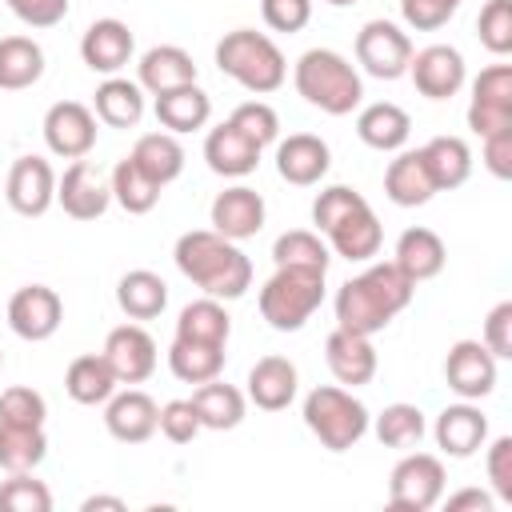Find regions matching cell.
<instances>
[{
    "label": "cell",
    "instance_id": "obj_1",
    "mask_svg": "<svg viewBox=\"0 0 512 512\" xmlns=\"http://www.w3.org/2000/svg\"><path fill=\"white\" fill-rule=\"evenodd\" d=\"M412 292L416 284L392 264H368L360 276L344 280L336 288V328H348V332H360V336H376L384 332L408 304H412Z\"/></svg>",
    "mask_w": 512,
    "mask_h": 512
},
{
    "label": "cell",
    "instance_id": "obj_2",
    "mask_svg": "<svg viewBox=\"0 0 512 512\" xmlns=\"http://www.w3.org/2000/svg\"><path fill=\"white\" fill-rule=\"evenodd\" d=\"M176 268L204 292L216 300H240L252 288V260L240 252L236 240L212 232V228H196L184 232L176 240Z\"/></svg>",
    "mask_w": 512,
    "mask_h": 512
},
{
    "label": "cell",
    "instance_id": "obj_3",
    "mask_svg": "<svg viewBox=\"0 0 512 512\" xmlns=\"http://www.w3.org/2000/svg\"><path fill=\"white\" fill-rule=\"evenodd\" d=\"M292 84L312 108H320L328 116H348L364 100L360 72L332 48H308L292 68Z\"/></svg>",
    "mask_w": 512,
    "mask_h": 512
},
{
    "label": "cell",
    "instance_id": "obj_4",
    "mask_svg": "<svg viewBox=\"0 0 512 512\" xmlns=\"http://www.w3.org/2000/svg\"><path fill=\"white\" fill-rule=\"evenodd\" d=\"M216 68L256 96H268L288 80V60L276 48V40L252 28L224 32V40L216 44Z\"/></svg>",
    "mask_w": 512,
    "mask_h": 512
},
{
    "label": "cell",
    "instance_id": "obj_5",
    "mask_svg": "<svg viewBox=\"0 0 512 512\" xmlns=\"http://www.w3.org/2000/svg\"><path fill=\"white\" fill-rule=\"evenodd\" d=\"M320 304H324V272L320 268L284 264L260 288V316L276 332H300Z\"/></svg>",
    "mask_w": 512,
    "mask_h": 512
},
{
    "label": "cell",
    "instance_id": "obj_6",
    "mask_svg": "<svg viewBox=\"0 0 512 512\" xmlns=\"http://www.w3.org/2000/svg\"><path fill=\"white\" fill-rule=\"evenodd\" d=\"M304 424L328 452H348L364 440L372 416L344 384H320L304 396Z\"/></svg>",
    "mask_w": 512,
    "mask_h": 512
},
{
    "label": "cell",
    "instance_id": "obj_7",
    "mask_svg": "<svg viewBox=\"0 0 512 512\" xmlns=\"http://www.w3.org/2000/svg\"><path fill=\"white\" fill-rule=\"evenodd\" d=\"M444 500V460L432 452H404L388 476V504L396 512H428Z\"/></svg>",
    "mask_w": 512,
    "mask_h": 512
},
{
    "label": "cell",
    "instance_id": "obj_8",
    "mask_svg": "<svg viewBox=\"0 0 512 512\" xmlns=\"http://www.w3.org/2000/svg\"><path fill=\"white\" fill-rule=\"evenodd\" d=\"M412 60V40L392 20H368L356 32V64L376 80H400Z\"/></svg>",
    "mask_w": 512,
    "mask_h": 512
},
{
    "label": "cell",
    "instance_id": "obj_9",
    "mask_svg": "<svg viewBox=\"0 0 512 512\" xmlns=\"http://www.w3.org/2000/svg\"><path fill=\"white\" fill-rule=\"evenodd\" d=\"M468 128L484 140L492 132L512 128V64H488L472 80V104H468Z\"/></svg>",
    "mask_w": 512,
    "mask_h": 512
},
{
    "label": "cell",
    "instance_id": "obj_10",
    "mask_svg": "<svg viewBox=\"0 0 512 512\" xmlns=\"http://www.w3.org/2000/svg\"><path fill=\"white\" fill-rule=\"evenodd\" d=\"M96 112L80 100H56L44 112V144L60 160H84L96 148Z\"/></svg>",
    "mask_w": 512,
    "mask_h": 512
},
{
    "label": "cell",
    "instance_id": "obj_11",
    "mask_svg": "<svg viewBox=\"0 0 512 512\" xmlns=\"http://www.w3.org/2000/svg\"><path fill=\"white\" fill-rule=\"evenodd\" d=\"M60 320H64V300H60L56 288H48V284H24V288H16L12 300H8V328H12L20 340L40 344V340L56 336Z\"/></svg>",
    "mask_w": 512,
    "mask_h": 512
},
{
    "label": "cell",
    "instance_id": "obj_12",
    "mask_svg": "<svg viewBox=\"0 0 512 512\" xmlns=\"http://www.w3.org/2000/svg\"><path fill=\"white\" fill-rule=\"evenodd\" d=\"M408 76H412V84H416L420 96H428V100H452L464 88L468 68H464L460 48H452V44H428V48L412 52Z\"/></svg>",
    "mask_w": 512,
    "mask_h": 512
},
{
    "label": "cell",
    "instance_id": "obj_13",
    "mask_svg": "<svg viewBox=\"0 0 512 512\" xmlns=\"http://www.w3.org/2000/svg\"><path fill=\"white\" fill-rule=\"evenodd\" d=\"M4 196L12 204L16 216H44L52 204H56V172L44 156H20L12 160L8 168V184H4Z\"/></svg>",
    "mask_w": 512,
    "mask_h": 512
},
{
    "label": "cell",
    "instance_id": "obj_14",
    "mask_svg": "<svg viewBox=\"0 0 512 512\" xmlns=\"http://www.w3.org/2000/svg\"><path fill=\"white\" fill-rule=\"evenodd\" d=\"M444 380L460 400H484L496 388V356L480 340H456L444 356Z\"/></svg>",
    "mask_w": 512,
    "mask_h": 512
},
{
    "label": "cell",
    "instance_id": "obj_15",
    "mask_svg": "<svg viewBox=\"0 0 512 512\" xmlns=\"http://www.w3.org/2000/svg\"><path fill=\"white\" fill-rule=\"evenodd\" d=\"M56 204L72 216V220H100L112 204V188L108 180L96 172V164L88 160H72L64 168V176L56 180Z\"/></svg>",
    "mask_w": 512,
    "mask_h": 512
},
{
    "label": "cell",
    "instance_id": "obj_16",
    "mask_svg": "<svg viewBox=\"0 0 512 512\" xmlns=\"http://www.w3.org/2000/svg\"><path fill=\"white\" fill-rule=\"evenodd\" d=\"M120 384H144L156 372V340L140 324H120L108 332L100 352Z\"/></svg>",
    "mask_w": 512,
    "mask_h": 512
},
{
    "label": "cell",
    "instance_id": "obj_17",
    "mask_svg": "<svg viewBox=\"0 0 512 512\" xmlns=\"http://www.w3.org/2000/svg\"><path fill=\"white\" fill-rule=\"evenodd\" d=\"M136 52V36L124 20L116 16H104V20H92L80 36V60L100 72V76H116Z\"/></svg>",
    "mask_w": 512,
    "mask_h": 512
},
{
    "label": "cell",
    "instance_id": "obj_18",
    "mask_svg": "<svg viewBox=\"0 0 512 512\" xmlns=\"http://www.w3.org/2000/svg\"><path fill=\"white\" fill-rule=\"evenodd\" d=\"M156 420H160V404L140 388H124L104 400V428L120 444H144L156 432Z\"/></svg>",
    "mask_w": 512,
    "mask_h": 512
},
{
    "label": "cell",
    "instance_id": "obj_19",
    "mask_svg": "<svg viewBox=\"0 0 512 512\" xmlns=\"http://www.w3.org/2000/svg\"><path fill=\"white\" fill-rule=\"evenodd\" d=\"M432 436H436V444H440L444 456H452V460H468V456L480 452L484 440H488V416H484L472 400L448 404V408L436 416Z\"/></svg>",
    "mask_w": 512,
    "mask_h": 512
},
{
    "label": "cell",
    "instance_id": "obj_20",
    "mask_svg": "<svg viewBox=\"0 0 512 512\" xmlns=\"http://www.w3.org/2000/svg\"><path fill=\"white\" fill-rule=\"evenodd\" d=\"M328 168H332V152L312 132H292L288 140L276 144V172H280V180H288L296 188L320 184Z\"/></svg>",
    "mask_w": 512,
    "mask_h": 512
},
{
    "label": "cell",
    "instance_id": "obj_21",
    "mask_svg": "<svg viewBox=\"0 0 512 512\" xmlns=\"http://www.w3.org/2000/svg\"><path fill=\"white\" fill-rule=\"evenodd\" d=\"M264 196L248 184H232L212 200V232L228 236V240H248L264 228Z\"/></svg>",
    "mask_w": 512,
    "mask_h": 512
},
{
    "label": "cell",
    "instance_id": "obj_22",
    "mask_svg": "<svg viewBox=\"0 0 512 512\" xmlns=\"http://www.w3.org/2000/svg\"><path fill=\"white\" fill-rule=\"evenodd\" d=\"M324 360H328V372L336 376V384H344V388H360V384H368L376 376L372 336H360V332H348V328L328 332Z\"/></svg>",
    "mask_w": 512,
    "mask_h": 512
},
{
    "label": "cell",
    "instance_id": "obj_23",
    "mask_svg": "<svg viewBox=\"0 0 512 512\" xmlns=\"http://www.w3.org/2000/svg\"><path fill=\"white\" fill-rule=\"evenodd\" d=\"M260 152H264V148L252 144L232 120L216 124V128L204 136V160H208V168H212L216 176H228V180H240V176L256 172Z\"/></svg>",
    "mask_w": 512,
    "mask_h": 512
},
{
    "label": "cell",
    "instance_id": "obj_24",
    "mask_svg": "<svg viewBox=\"0 0 512 512\" xmlns=\"http://www.w3.org/2000/svg\"><path fill=\"white\" fill-rule=\"evenodd\" d=\"M136 84L152 96H164L172 88H184V84H196V64L192 56L180 48V44H156L140 56L136 64Z\"/></svg>",
    "mask_w": 512,
    "mask_h": 512
},
{
    "label": "cell",
    "instance_id": "obj_25",
    "mask_svg": "<svg viewBox=\"0 0 512 512\" xmlns=\"http://www.w3.org/2000/svg\"><path fill=\"white\" fill-rule=\"evenodd\" d=\"M444 260H448V248H444V240L432 228H404L400 240H396V252H392V264L412 284H424V280L440 276Z\"/></svg>",
    "mask_w": 512,
    "mask_h": 512
},
{
    "label": "cell",
    "instance_id": "obj_26",
    "mask_svg": "<svg viewBox=\"0 0 512 512\" xmlns=\"http://www.w3.org/2000/svg\"><path fill=\"white\" fill-rule=\"evenodd\" d=\"M296 384H300V376L288 356H264L248 372V400L264 412H280L296 400Z\"/></svg>",
    "mask_w": 512,
    "mask_h": 512
},
{
    "label": "cell",
    "instance_id": "obj_27",
    "mask_svg": "<svg viewBox=\"0 0 512 512\" xmlns=\"http://www.w3.org/2000/svg\"><path fill=\"white\" fill-rule=\"evenodd\" d=\"M356 136L376 152H400L408 144V136H412V116L392 100H376V104L360 108Z\"/></svg>",
    "mask_w": 512,
    "mask_h": 512
},
{
    "label": "cell",
    "instance_id": "obj_28",
    "mask_svg": "<svg viewBox=\"0 0 512 512\" xmlns=\"http://www.w3.org/2000/svg\"><path fill=\"white\" fill-rule=\"evenodd\" d=\"M384 196L396 204V208H420L436 196V184H432V172L416 152H400L388 168H384Z\"/></svg>",
    "mask_w": 512,
    "mask_h": 512
},
{
    "label": "cell",
    "instance_id": "obj_29",
    "mask_svg": "<svg viewBox=\"0 0 512 512\" xmlns=\"http://www.w3.org/2000/svg\"><path fill=\"white\" fill-rule=\"evenodd\" d=\"M328 248L336 252V256H344V260H356V264H364V260H372L376 252H380V240H384V228H380V220H376V212L364 204V208H356V212H348L344 220H336L328 232Z\"/></svg>",
    "mask_w": 512,
    "mask_h": 512
},
{
    "label": "cell",
    "instance_id": "obj_30",
    "mask_svg": "<svg viewBox=\"0 0 512 512\" xmlns=\"http://www.w3.org/2000/svg\"><path fill=\"white\" fill-rule=\"evenodd\" d=\"M156 120L164 132L172 136H184V132H196L212 120V96L200 88V84H184V88H172L164 96H156Z\"/></svg>",
    "mask_w": 512,
    "mask_h": 512
},
{
    "label": "cell",
    "instance_id": "obj_31",
    "mask_svg": "<svg viewBox=\"0 0 512 512\" xmlns=\"http://www.w3.org/2000/svg\"><path fill=\"white\" fill-rule=\"evenodd\" d=\"M196 416H200V428H212V432H228L244 420V408H248V396L236 388V384H224L220 376L208 380V384H196V392L188 396Z\"/></svg>",
    "mask_w": 512,
    "mask_h": 512
},
{
    "label": "cell",
    "instance_id": "obj_32",
    "mask_svg": "<svg viewBox=\"0 0 512 512\" xmlns=\"http://www.w3.org/2000/svg\"><path fill=\"white\" fill-rule=\"evenodd\" d=\"M92 112L108 128H136L144 116V88L136 80L108 76L92 96Z\"/></svg>",
    "mask_w": 512,
    "mask_h": 512
},
{
    "label": "cell",
    "instance_id": "obj_33",
    "mask_svg": "<svg viewBox=\"0 0 512 512\" xmlns=\"http://www.w3.org/2000/svg\"><path fill=\"white\" fill-rule=\"evenodd\" d=\"M116 304L128 320H156L168 304V284L152 268H132L116 284Z\"/></svg>",
    "mask_w": 512,
    "mask_h": 512
},
{
    "label": "cell",
    "instance_id": "obj_34",
    "mask_svg": "<svg viewBox=\"0 0 512 512\" xmlns=\"http://www.w3.org/2000/svg\"><path fill=\"white\" fill-rule=\"evenodd\" d=\"M44 76V48L32 36H0V88L24 92Z\"/></svg>",
    "mask_w": 512,
    "mask_h": 512
},
{
    "label": "cell",
    "instance_id": "obj_35",
    "mask_svg": "<svg viewBox=\"0 0 512 512\" xmlns=\"http://www.w3.org/2000/svg\"><path fill=\"white\" fill-rule=\"evenodd\" d=\"M420 156H424V164L432 172L436 192H452L472 176V152H468V144L460 136H432L420 148Z\"/></svg>",
    "mask_w": 512,
    "mask_h": 512
},
{
    "label": "cell",
    "instance_id": "obj_36",
    "mask_svg": "<svg viewBox=\"0 0 512 512\" xmlns=\"http://www.w3.org/2000/svg\"><path fill=\"white\" fill-rule=\"evenodd\" d=\"M116 376H112V368H108V360L100 356V352H88V356H76L72 364H68V372H64V392L76 400V404H84V408H96V404H104L112 392H116Z\"/></svg>",
    "mask_w": 512,
    "mask_h": 512
},
{
    "label": "cell",
    "instance_id": "obj_37",
    "mask_svg": "<svg viewBox=\"0 0 512 512\" xmlns=\"http://www.w3.org/2000/svg\"><path fill=\"white\" fill-rule=\"evenodd\" d=\"M128 156H132L136 168L148 172L160 188L172 184V180L184 172V148H180V140H176L172 132H144V136L132 144Z\"/></svg>",
    "mask_w": 512,
    "mask_h": 512
},
{
    "label": "cell",
    "instance_id": "obj_38",
    "mask_svg": "<svg viewBox=\"0 0 512 512\" xmlns=\"http://www.w3.org/2000/svg\"><path fill=\"white\" fill-rule=\"evenodd\" d=\"M168 368L184 384H208L224 372V344H200V340H172L168 344Z\"/></svg>",
    "mask_w": 512,
    "mask_h": 512
},
{
    "label": "cell",
    "instance_id": "obj_39",
    "mask_svg": "<svg viewBox=\"0 0 512 512\" xmlns=\"http://www.w3.org/2000/svg\"><path fill=\"white\" fill-rule=\"evenodd\" d=\"M176 336H180V340H200V344H228V336H232V316L224 312V304H220L216 296L192 300V304L180 308Z\"/></svg>",
    "mask_w": 512,
    "mask_h": 512
},
{
    "label": "cell",
    "instance_id": "obj_40",
    "mask_svg": "<svg viewBox=\"0 0 512 512\" xmlns=\"http://www.w3.org/2000/svg\"><path fill=\"white\" fill-rule=\"evenodd\" d=\"M48 456V436L44 428L28 424H4L0 420V468L4 472H32Z\"/></svg>",
    "mask_w": 512,
    "mask_h": 512
},
{
    "label": "cell",
    "instance_id": "obj_41",
    "mask_svg": "<svg viewBox=\"0 0 512 512\" xmlns=\"http://www.w3.org/2000/svg\"><path fill=\"white\" fill-rule=\"evenodd\" d=\"M108 188H112V200H116L128 216H144V212H152L156 200H160V184H156L148 172H140L132 156H124V160L112 168Z\"/></svg>",
    "mask_w": 512,
    "mask_h": 512
},
{
    "label": "cell",
    "instance_id": "obj_42",
    "mask_svg": "<svg viewBox=\"0 0 512 512\" xmlns=\"http://www.w3.org/2000/svg\"><path fill=\"white\" fill-rule=\"evenodd\" d=\"M272 264H276V268L292 264V268H320V272H328L332 248L320 240V232L292 228V232H280V236L272 240Z\"/></svg>",
    "mask_w": 512,
    "mask_h": 512
},
{
    "label": "cell",
    "instance_id": "obj_43",
    "mask_svg": "<svg viewBox=\"0 0 512 512\" xmlns=\"http://www.w3.org/2000/svg\"><path fill=\"white\" fill-rule=\"evenodd\" d=\"M424 432H428V424H424V412H420L416 404L396 400V404H388V408L376 416V440H380L384 448L408 452V448H416V444L424 440Z\"/></svg>",
    "mask_w": 512,
    "mask_h": 512
},
{
    "label": "cell",
    "instance_id": "obj_44",
    "mask_svg": "<svg viewBox=\"0 0 512 512\" xmlns=\"http://www.w3.org/2000/svg\"><path fill=\"white\" fill-rule=\"evenodd\" d=\"M0 512H52V492L32 472H8L0 484Z\"/></svg>",
    "mask_w": 512,
    "mask_h": 512
},
{
    "label": "cell",
    "instance_id": "obj_45",
    "mask_svg": "<svg viewBox=\"0 0 512 512\" xmlns=\"http://www.w3.org/2000/svg\"><path fill=\"white\" fill-rule=\"evenodd\" d=\"M476 32L492 56H508L512 52V0H488L476 16Z\"/></svg>",
    "mask_w": 512,
    "mask_h": 512
},
{
    "label": "cell",
    "instance_id": "obj_46",
    "mask_svg": "<svg viewBox=\"0 0 512 512\" xmlns=\"http://www.w3.org/2000/svg\"><path fill=\"white\" fill-rule=\"evenodd\" d=\"M228 120H232L252 144H260V148L276 144V136H280V116H276V108L264 104V100H244V104H236V112H232Z\"/></svg>",
    "mask_w": 512,
    "mask_h": 512
},
{
    "label": "cell",
    "instance_id": "obj_47",
    "mask_svg": "<svg viewBox=\"0 0 512 512\" xmlns=\"http://www.w3.org/2000/svg\"><path fill=\"white\" fill-rule=\"evenodd\" d=\"M368 200L356 192V188H348V184H328V188H320V196L312 200V224H316V232H328L336 220H344L348 212H356V208H364Z\"/></svg>",
    "mask_w": 512,
    "mask_h": 512
},
{
    "label": "cell",
    "instance_id": "obj_48",
    "mask_svg": "<svg viewBox=\"0 0 512 512\" xmlns=\"http://www.w3.org/2000/svg\"><path fill=\"white\" fill-rule=\"evenodd\" d=\"M44 416H48V404L36 388H4L0 392V420L4 424H28V428H44Z\"/></svg>",
    "mask_w": 512,
    "mask_h": 512
},
{
    "label": "cell",
    "instance_id": "obj_49",
    "mask_svg": "<svg viewBox=\"0 0 512 512\" xmlns=\"http://www.w3.org/2000/svg\"><path fill=\"white\" fill-rule=\"evenodd\" d=\"M460 4L464 0H400V16L416 32H436L456 16Z\"/></svg>",
    "mask_w": 512,
    "mask_h": 512
},
{
    "label": "cell",
    "instance_id": "obj_50",
    "mask_svg": "<svg viewBox=\"0 0 512 512\" xmlns=\"http://www.w3.org/2000/svg\"><path fill=\"white\" fill-rule=\"evenodd\" d=\"M156 428H160L172 444H192V440H196V432H200V416H196L192 400H168V404L160 408Z\"/></svg>",
    "mask_w": 512,
    "mask_h": 512
},
{
    "label": "cell",
    "instance_id": "obj_51",
    "mask_svg": "<svg viewBox=\"0 0 512 512\" xmlns=\"http://www.w3.org/2000/svg\"><path fill=\"white\" fill-rule=\"evenodd\" d=\"M260 16L272 32H300L312 20V0H260Z\"/></svg>",
    "mask_w": 512,
    "mask_h": 512
},
{
    "label": "cell",
    "instance_id": "obj_52",
    "mask_svg": "<svg viewBox=\"0 0 512 512\" xmlns=\"http://www.w3.org/2000/svg\"><path fill=\"white\" fill-rule=\"evenodd\" d=\"M484 468H488V480H492L496 500H508L512 504V436H496L488 444Z\"/></svg>",
    "mask_w": 512,
    "mask_h": 512
},
{
    "label": "cell",
    "instance_id": "obj_53",
    "mask_svg": "<svg viewBox=\"0 0 512 512\" xmlns=\"http://www.w3.org/2000/svg\"><path fill=\"white\" fill-rule=\"evenodd\" d=\"M480 344H484L496 360H508V356H512V300H500V304L488 312Z\"/></svg>",
    "mask_w": 512,
    "mask_h": 512
},
{
    "label": "cell",
    "instance_id": "obj_54",
    "mask_svg": "<svg viewBox=\"0 0 512 512\" xmlns=\"http://www.w3.org/2000/svg\"><path fill=\"white\" fill-rule=\"evenodd\" d=\"M4 4L28 28H56L68 16V0H4Z\"/></svg>",
    "mask_w": 512,
    "mask_h": 512
},
{
    "label": "cell",
    "instance_id": "obj_55",
    "mask_svg": "<svg viewBox=\"0 0 512 512\" xmlns=\"http://www.w3.org/2000/svg\"><path fill=\"white\" fill-rule=\"evenodd\" d=\"M484 168L496 180H508L512 176V128L484 136Z\"/></svg>",
    "mask_w": 512,
    "mask_h": 512
},
{
    "label": "cell",
    "instance_id": "obj_56",
    "mask_svg": "<svg viewBox=\"0 0 512 512\" xmlns=\"http://www.w3.org/2000/svg\"><path fill=\"white\" fill-rule=\"evenodd\" d=\"M448 512H464V508H476V512H492V496L488 492H480V488H460V492H452L448 500Z\"/></svg>",
    "mask_w": 512,
    "mask_h": 512
},
{
    "label": "cell",
    "instance_id": "obj_57",
    "mask_svg": "<svg viewBox=\"0 0 512 512\" xmlns=\"http://www.w3.org/2000/svg\"><path fill=\"white\" fill-rule=\"evenodd\" d=\"M96 508H108V512H124L128 504H124L120 496H88V500L80 504V512H96Z\"/></svg>",
    "mask_w": 512,
    "mask_h": 512
},
{
    "label": "cell",
    "instance_id": "obj_58",
    "mask_svg": "<svg viewBox=\"0 0 512 512\" xmlns=\"http://www.w3.org/2000/svg\"><path fill=\"white\" fill-rule=\"evenodd\" d=\"M324 4H332V8H348V4H356V0H324Z\"/></svg>",
    "mask_w": 512,
    "mask_h": 512
},
{
    "label": "cell",
    "instance_id": "obj_59",
    "mask_svg": "<svg viewBox=\"0 0 512 512\" xmlns=\"http://www.w3.org/2000/svg\"><path fill=\"white\" fill-rule=\"evenodd\" d=\"M0 368H4V356H0Z\"/></svg>",
    "mask_w": 512,
    "mask_h": 512
}]
</instances>
